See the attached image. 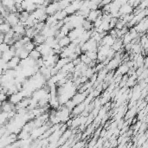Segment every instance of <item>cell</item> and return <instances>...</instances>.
Wrapping results in <instances>:
<instances>
[{"instance_id": "cell-1", "label": "cell", "mask_w": 148, "mask_h": 148, "mask_svg": "<svg viewBox=\"0 0 148 148\" xmlns=\"http://www.w3.org/2000/svg\"><path fill=\"white\" fill-rule=\"evenodd\" d=\"M148 28V18L147 17H146L145 18H143L139 23H138L134 26L135 31H137V33L139 35H143L146 34V31Z\"/></svg>"}, {"instance_id": "cell-2", "label": "cell", "mask_w": 148, "mask_h": 148, "mask_svg": "<svg viewBox=\"0 0 148 148\" xmlns=\"http://www.w3.org/2000/svg\"><path fill=\"white\" fill-rule=\"evenodd\" d=\"M58 11H60L59 4L58 2L55 1V2H51L45 8V14H47L48 16H53Z\"/></svg>"}, {"instance_id": "cell-3", "label": "cell", "mask_w": 148, "mask_h": 148, "mask_svg": "<svg viewBox=\"0 0 148 148\" xmlns=\"http://www.w3.org/2000/svg\"><path fill=\"white\" fill-rule=\"evenodd\" d=\"M121 63H122V61L120 59L114 58L109 61V63L106 65L105 68H106V69L108 71V72H110V71H115L116 68H119V66H120Z\"/></svg>"}, {"instance_id": "cell-4", "label": "cell", "mask_w": 148, "mask_h": 148, "mask_svg": "<svg viewBox=\"0 0 148 148\" xmlns=\"http://www.w3.org/2000/svg\"><path fill=\"white\" fill-rule=\"evenodd\" d=\"M87 95H89L87 91L84 92V93H76L71 100L75 104V106H77V105L81 104V103H83V101H85V99L87 96Z\"/></svg>"}, {"instance_id": "cell-5", "label": "cell", "mask_w": 148, "mask_h": 148, "mask_svg": "<svg viewBox=\"0 0 148 148\" xmlns=\"http://www.w3.org/2000/svg\"><path fill=\"white\" fill-rule=\"evenodd\" d=\"M101 15H102V11H101V9H97L95 10V11H90L88 15L86 17V20L91 22V23H94V22Z\"/></svg>"}, {"instance_id": "cell-6", "label": "cell", "mask_w": 148, "mask_h": 148, "mask_svg": "<svg viewBox=\"0 0 148 148\" xmlns=\"http://www.w3.org/2000/svg\"><path fill=\"white\" fill-rule=\"evenodd\" d=\"M133 8L132 6L128 5L127 3L126 4H124V5H122L120 8V10H119V14L120 16L129 15V14H133Z\"/></svg>"}, {"instance_id": "cell-7", "label": "cell", "mask_w": 148, "mask_h": 148, "mask_svg": "<svg viewBox=\"0 0 148 148\" xmlns=\"http://www.w3.org/2000/svg\"><path fill=\"white\" fill-rule=\"evenodd\" d=\"M85 45L87 47V51H94L97 52V49H98V44L95 41H94L92 38H90L87 42H85Z\"/></svg>"}, {"instance_id": "cell-8", "label": "cell", "mask_w": 148, "mask_h": 148, "mask_svg": "<svg viewBox=\"0 0 148 148\" xmlns=\"http://www.w3.org/2000/svg\"><path fill=\"white\" fill-rule=\"evenodd\" d=\"M20 58L18 56H13L9 62L7 63L8 67H9V69H15V68L19 65L20 63Z\"/></svg>"}, {"instance_id": "cell-9", "label": "cell", "mask_w": 148, "mask_h": 148, "mask_svg": "<svg viewBox=\"0 0 148 148\" xmlns=\"http://www.w3.org/2000/svg\"><path fill=\"white\" fill-rule=\"evenodd\" d=\"M123 48H124V45H123V43H122L121 39L116 38L115 41H114V43L113 44V46L111 47V49H112L114 52H118V51H120Z\"/></svg>"}, {"instance_id": "cell-10", "label": "cell", "mask_w": 148, "mask_h": 148, "mask_svg": "<svg viewBox=\"0 0 148 148\" xmlns=\"http://www.w3.org/2000/svg\"><path fill=\"white\" fill-rule=\"evenodd\" d=\"M70 43H71V41L68 36H64V37L61 38V39L58 40V44L59 46L61 47V49H64V48L68 47Z\"/></svg>"}, {"instance_id": "cell-11", "label": "cell", "mask_w": 148, "mask_h": 148, "mask_svg": "<svg viewBox=\"0 0 148 148\" xmlns=\"http://www.w3.org/2000/svg\"><path fill=\"white\" fill-rule=\"evenodd\" d=\"M128 70H129V68L127 66V64H126V63H121V64L119 66V68H118L117 72L120 74H121V75H125V74H127V71Z\"/></svg>"}, {"instance_id": "cell-12", "label": "cell", "mask_w": 148, "mask_h": 148, "mask_svg": "<svg viewBox=\"0 0 148 148\" xmlns=\"http://www.w3.org/2000/svg\"><path fill=\"white\" fill-rule=\"evenodd\" d=\"M12 29V31H14V33H17V34L22 35V36H24L25 34V28L23 26H21V25H16L14 26Z\"/></svg>"}, {"instance_id": "cell-13", "label": "cell", "mask_w": 148, "mask_h": 148, "mask_svg": "<svg viewBox=\"0 0 148 148\" xmlns=\"http://www.w3.org/2000/svg\"><path fill=\"white\" fill-rule=\"evenodd\" d=\"M82 27L84 29V31H90L94 29L93 23H91V22H89V21H87V20H86V19L83 21V23H82Z\"/></svg>"}, {"instance_id": "cell-14", "label": "cell", "mask_w": 148, "mask_h": 148, "mask_svg": "<svg viewBox=\"0 0 148 148\" xmlns=\"http://www.w3.org/2000/svg\"><path fill=\"white\" fill-rule=\"evenodd\" d=\"M29 57L33 59L34 61H37L38 59H40L41 57H42V55H41L40 52L36 51V49H34V50H32L31 52L29 53Z\"/></svg>"}, {"instance_id": "cell-15", "label": "cell", "mask_w": 148, "mask_h": 148, "mask_svg": "<svg viewBox=\"0 0 148 148\" xmlns=\"http://www.w3.org/2000/svg\"><path fill=\"white\" fill-rule=\"evenodd\" d=\"M11 30V27L7 23H4L0 25V33H3V34L5 35L6 33L9 32Z\"/></svg>"}, {"instance_id": "cell-16", "label": "cell", "mask_w": 148, "mask_h": 148, "mask_svg": "<svg viewBox=\"0 0 148 148\" xmlns=\"http://www.w3.org/2000/svg\"><path fill=\"white\" fill-rule=\"evenodd\" d=\"M23 49H24V50H26L27 52H31L32 50H34L35 49H36V46H35V43L32 42V41H31V42H27L26 44H24L23 45Z\"/></svg>"}, {"instance_id": "cell-17", "label": "cell", "mask_w": 148, "mask_h": 148, "mask_svg": "<svg viewBox=\"0 0 148 148\" xmlns=\"http://www.w3.org/2000/svg\"><path fill=\"white\" fill-rule=\"evenodd\" d=\"M87 55L88 58L91 60V61H96L97 60V52L94 51H87L86 53H84Z\"/></svg>"}, {"instance_id": "cell-18", "label": "cell", "mask_w": 148, "mask_h": 148, "mask_svg": "<svg viewBox=\"0 0 148 148\" xmlns=\"http://www.w3.org/2000/svg\"><path fill=\"white\" fill-rule=\"evenodd\" d=\"M70 3H71L70 1H60V2H58L60 11H61V10H65L69 4H70Z\"/></svg>"}, {"instance_id": "cell-19", "label": "cell", "mask_w": 148, "mask_h": 148, "mask_svg": "<svg viewBox=\"0 0 148 148\" xmlns=\"http://www.w3.org/2000/svg\"><path fill=\"white\" fill-rule=\"evenodd\" d=\"M95 73V68H88V67H87V70H86V72H85V76L87 78V79H90V77H91Z\"/></svg>"}, {"instance_id": "cell-20", "label": "cell", "mask_w": 148, "mask_h": 148, "mask_svg": "<svg viewBox=\"0 0 148 148\" xmlns=\"http://www.w3.org/2000/svg\"><path fill=\"white\" fill-rule=\"evenodd\" d=\"M125 26H126V24L123 23V21L120 20V19H118V21H117V23H116V25H115V27H114V29H115V30H118V31H120V30Z\"/></svg>"}, {"instance_id": "cell-21", "label": "cell", "mask_w": 148, "mask_h": 148, "mask_svg": "<svg viewBox=\"0 0 148 148\" xmlns=\"http://www.w3.org/2000/svg\"><path fill=\"white\" fill-rule=\"evenodd\" d=\"M19 58H20V60H24V59L28 58L29 57V52H27L26 50H24V49L22 50V52L20 53V55H19Z\"/></svg>"}, {"instance_id": "cell-22", "label": "cell", "mask_w": 148, "mask_h": 148, "mask_svg": "<svg viewBox=\"0 0 148 148\" xmlns=\"http://www.w3.org/2000/svg\"><path fill=\"white\" fill-rule=\"evenodd\" d=\"M85 146V141H78L73 146V148H82Z\"/></svg>"}, {"instance_id": "cell-23", "label": "cell", "mask_w": 148, "mask_h": 148, "mask_svg": "<svg viewBox=\"0 0 148 148\" xmlns=\"http://www.w3.org/2000/svg\"><path fill=\"white\" fill-rule=\"evenodd\" d=\"M90 82H91L92 84H95V82H96V81H97V73H95V74H93V75L91 76V77H90Z\"/></svg>"}, {"instance_id": "cell-24", "label": "cell", "mask_w": 148, "mask_h": 148, "mask_svg": "<svg viewBox=\"0 0 148 148\" xmlns=\"http://www.w3.org/2000/svg\"><path fill=\"white\" fill-rule=\"evenodd\" d=\"M48 17H49V16H48L47 14H44V15H42V17H40V18L38 19V22H40V23H45V22H46V20H47Z\"/></svg>"}, {"instance_id": "cell-25", "label": "cell", "mask_w": 148, "mask_h": 148, "mask_svg": "<svg viewBox=\"0 0 148 148\" xmlns=\"http://www.w3.org/2000/svg\"><path fill=\"white\" fill-rule=\"evenodd\" d=\"M7 95L4 93H1L0 94V102H3V101H7Z\"/></svg>"}, {"instance_id": "cell-26", "label": "cell", "mask_w": 148, "mask_h": 148, "mask_svg": "<svg viewBox=\"0 0 148 148\" xmlns=\"http://www.w3.org/2000/svg\"><path fill=\"white\" fill-rule=\"evenodd\" d=\"M88 82V79H87L86 76H80V82H81V84H84V83H86V82Z\"/></svg>"}, {"instance_id": "cell-27", "label": "cell", "mask_w": 148, "mask_h": 148, "mask_svg": "<svg viewBox=\"0 0 148 148\" xmlns=\"http://www.w3.org/2000/svg\"><path fill=\"white\" fill-rule=\"evenodd\" d=\"M71 63H73V65H74V66L75 67V66H77V65L80 64V63H82V62H81L80 58H79V57H77V58L74 59V61H72V62H71Z\"/></svg>"}, {"instance_id": "cell-28", "label": "cell", "mask_w": 148, "mask_h": 148, "mask_svg": "<svg viewBox=\"0 0 148 148\" xmlns=\"http://www.w3.org/2000/svg\"><path fill=\"white\" fill-rule=\"evenodd\" d=\"M3 89H4V87H3L2 86L0 85V94H1V93H3Z\"/></svg>"}]
</instances>
